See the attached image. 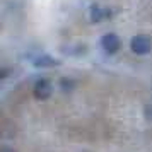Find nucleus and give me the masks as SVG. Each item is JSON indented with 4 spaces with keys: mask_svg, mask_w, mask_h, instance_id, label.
Returning a JSON list of instances; mask_svg holds the SVG:
<instances>
[{
    "mask_svg": "<svg viewBox=\"0 0 152 152\" xmlns=\"http://www.w3.org/2000/svg\"><path fill=\"white\" fill-rule=\"evenodd\" d=\"M132 51L133 53H137V55H145V53H149L152 48V41L149 36L145 34H138L135 36L133 39H132Z\"/></svg>",
    "mask_w": 152,
    "mask_h": 152,
    "instance_id": "nucleus-1",
    "label": "nucleus"
},
{
    "mask_svg": "<svg viewBox=\"0 0 152 152\" xmlns=\"http://www.w3.org/2000/svg\"><path fill=\"white\" fill-rule=\"evenodd\" d=\"M101 45H103V50L108 53V55H113V53H116L118 50H120V46H121V41H120V38H118L116 34L108 33V34L103 36Z\"/></svg>",
    "mask_w": 152,
    "mask_h": 152,
    "instance_id": "nucleus-2",
    "label": "nucleus"
},
{
    "mask_svg": "<svg viewBox=\"0 0 152 152\" xmlns=\"http://www.w3.org/2000/svg\"><path fill=\"white\" fill-rule=\"evenodd\" d=\"M34 96L38 99H48L51 96V84L48 80H45V79L38 80L34 86Z\"/></svg>",
    "mask_w": 152,
    "mask_h": 152,
    "instance_id": "nucleus-3",
    "label": "nucleus"
},
{
    "mask_svg": "<svg viewBox=\"0 0 152 152\" xmlns=\"http://www.w3.org/2000/svg\"><path fill=\"white\" fill-rule=\"evenodd\" d=\"M33 63H34L36 67H55L60 62L55 60V58H51V56H48V55H39L33 60Z\"/></svg>",
    "mask_w": 152,
    "mask_h": 152,
    "instance_id": "nucleus-4",
    "label": "nucleus"
},
{
    "mask_svg": "<svg viewBox=\"0 0 152 152\" xmlns=\"http://www.w3.org/2000/svg\"><path fill=\"white\" fill-rule=\"evenodd\" d=\"M106 15H108V10H104V9H99V7L91 9V21L92 22H99L101 19H104Z\"/></svg>",
    "mask_w": 152,
    "mask_h": 152,
    "instance_id": "nucleus-5",
    "label": "nucleus"
}]
</instances>
